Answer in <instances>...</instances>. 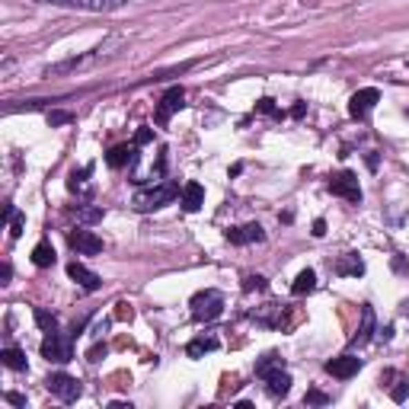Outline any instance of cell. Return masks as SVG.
Returning a JSON list of instances; mask_svg holds the SVG:
<instances>
[{
	"label": "cell",
	"instance_id": "19",
	"mask_svg": "<svg viewBox=\"0 0 409 409\" xmlns=\"http://www.w3.org/2000/svg\"><path fill=\"white\" fill-rule=\"evenodd\" d=\"M93 173V166H83V170H74L68 179V189L77 192V195H90V186H87V176Z\"/></svg>",
	"mask_w": 409,
	"mask_h": 409
},
{
	"label": "cell",
	"instance_id": "21",
	"mask_svg": "<svg viewBox=\"0 0 409 409\" xmlns=\"http://www.w3.org/2000/svg\"><path fill=\"white\" fill-rule=\"evenodd\" d=\"M0 361H3L10 371H26V355H23L19 348H13V346H7L3 352H0Z\"/></svg>",
	"mask_w": 409,
	"mask_h": 409
},
{
	"label": "cell",
	"instance_id": "6",
	"mask_svg": "<svg viewBox=\"0 0 409 409\" xmlns=\"http://www.w3.org/2000/svg\"><path fill=\"white\" fill-rule=\"evenodd\" d=\"M330 192L332 195H339V199L352 201V205H358L361 201V186H358V176L348 173V170H342V173H336L330 179Z\"/></svg>",
	"mask_w": 409,
	"mask_h": 409
},
{
	"label": "cell",
	"instance_id": "39",
	"mask_svg": "<svg viewBox=\"0 0 409 409\" xmlns=\"http://www.w3.org/2000/svg\"><path fill=\"white\" fill-rule=\"evenodd\" d=\"M403 314H406V317H409V301H406V304H403Z\"/></svg>",
	"mask_w": 409,
	"mask_h": 409
},
{
	"label": "cell",
	"instance_id": "31",
	"mask_svg": "<svg viewBox=\"0 0 409 409\" xmlns=\"http://www.w3.org/2000/svg\"><path fill=\"white\" fill-rule=\"evenodd\" d=\"M256 109H259V112H266V115H275V119H281V112L275 109V106H272V99H259V106H256Z\"/></svg>",
	"mask_w": 409,
	"mask_h": 409
},
{
	"label": "cell",
	"instance_id": "5",
	"mask_svg": "<svg viewBox=\"0 0 409 409\" xmlns=\"http://www.w3.org/2000/svg\"><path fill=\"white\" fill-rule=\"evenodd\" d=\"M35 3H52V7H68V10H90V13H112V10L125 7V0H35Z\"/></svg>",
	"mask_w": 409,
	"mask_h": 409
},
{
	"label": "cell",
	"instance_id": "1",
	"mask_svg": "<svg viewBox=\"0 0 409 409\" xmlns=\"http://www.w3.org/2000/svg\"><path fill=\"white\" fill-rule=\"evenodd\" d=\"M179 186L173 183V179H166V183L160 186H150V189H141L134 199H131V205H134V211H141V215H148V211H157L163 208V205H170V201L179 195Z\"/></svg>",
	"mask_w": 409,
	"mask_h": 409
},
{
	"label": "cell",
	"instance_id": "4",
	"mask_svg": "<svg viewBox=\"0 0 409 409\" xmlns=\"http://www.w3.org/2000/svg\"><path fill=\"white\" fill-rule=\"evenodd\" d=\"M45 387L58 397L61 403H74L83 393V387H80V381L77 377H70V375H64V371H58V375H48V381H45Z\"/></svg>",
	"mask_w": 409,
	"mask_h": 409
},
{
	"label": "cell",
	"instance_id": "28",
	"mask_svg": "<svg viewBox=\"0 0 409 409\" xmlns=\"http://www.w3.org/2000/svg\"><path fill=\"white\" fill-rule=\"evenodd\" d=\"M74 122V112H48V125H70Z\"/></svg>",
	"mask_w": 409,
	"mask_h": 409
},
{
	"label": "cell",
	"instance_id": "25",
	"mask_svg": "<svg viewBox=\"0 0 409 409\" xmlns=\"http://www.w3.org/2000/svg\"><path fill=\"white\" fill-rule=\"evenodd\" d=\"M406 397H409V381L397 377V387H390V400H393V403H403Z\"/></svg>",
	"mask_w": 409,
	"mask_h": 409
},
{
	"label": "cell",
	"instance_id": "17",
	"mask_svg": "<svg viewBox=\"0 0 409 409\" xmlns=\"http://www.w3.org/2000/svg\"><path fill=\"white\" fill-rule=\"evenodd\" d=\"M215 348H218V339H215V336H199V339H192L189 346H186V355L201 358L205 352H215Z\"/></svg>",
	"mask_w": 409,
	"mask_h": 409
},
{
	"label": "cell",
	"instance_id": "2",
	"mask_svg": "<svg viewBox=\"0 0 409 409\" xmlns=\"http://www.w3.org/2000/svg\"><path fill=\"white\" fill-rule=\"evenodd\" d=\"M189 307H192V320L195 323H211V320H218L221 310H224V295L208 288V291H199V295L192 297Z\"/></svg>",
	"mask_w": 409,
	"mask_h": 409
},
{
	"label": "cell",
	"instance_id": "38",
	"mask_svg": "<svg viewBox=\"0 0 409 409\" xmlns=\"http://www.w3.org/2000/svg\"><path fill=\"white\" fill-rule=\"evenodd\" d=\"M10 275H13V269H10V262L3 266V285H10Z\"/></svg>",
	"mask_w": 409,
	"mask_h": 409
},
{
	"label": "cell",
	"instance_id": "15",
	"mask_svg": "<svg viewBox=\"0 0 409 409\" xmlns=\"http://www.w3.org/2000/svg\"><path fill=\"white\" fill-rule=\"evenodd\" d=\"M134 160H138V148H134V144H119V148H112L109 154H106V163L112 166V170L131 166Z\"/></svg>",
	"mask_w": 409,
	"mask_h": 409
},
{
	"label": "cell",
	"instance_id": "12",
	"mask_svg": "<svg viewBox=\"0 0 409 409\" xmlns=\"http://www.w3.org/2000/svg\"><path fill=\"white\" fill-rule=\"evenodd\" d=\"M259 377L266 381V387H269L272 397H285V393L291 390V375L285 371V365L269 368V371H266V375H259Z\"/></svg>",
	"mask_w": 409,
	"mask_h": 409
},
{
	"label": "cell",
	"instance_id": "8",
	"mask_svg": "<svg viewBox=\"0 0 409 409\" xmlns=\"http://www.w3.org/2000/svg\"><path fill=\"white\" fill-rule=\"evenodd\" d=\"M68 243H70V250H77L80 256H96V252H103V240L93 234V230H70L68 234Z\"/></svg>",
	"mask_w": 409,
	"mask_h": 409
},
{
	"label": "cell",
	"instance_id": "30",
	"mask_svg": "<svg viewBox=\"0 0 409 409\" xmlns=\"http://www.w3.org/2000/svg\"><path fill=\"white\" fill-rule=\"evenodd\" d=\"M10 237H13V240H17V237H23V218H19L17 211L10 215Z\"/></svg>",
	"mask_w": 409,
	"mask_h": 409
},
{
	"label": "cell",
	"instance_id": "9",
	"mask_svg": "<svg viewBox=\"0 0 409 409\" xmlns=\"http://www.w3.org/2000/svg\"><path fill=\"white\" fill-rule=\"evenodd\" d=\"M377 99H381V93H377L375 87L358 90V93L348 99V115H352V119H368V112L377 106Z\"/></svg>",
	"mask_w": 409,
	"mask_h": 409
},
{
	"label": "cell",
	"instance_id": "32",
	"mask_svg": "<svg viewBox=\"0 0 409 409\" xmlns=\"http://www.w3.org/2000/svg\"><path fill=\"white\" fill-rule=\"evenodd\" d=\"M150 138H154V131H150V128H138V134H134V148H141V144H148Z\"/></svg>",
	"mask_w": 409,
	"mask_h": 409
},
{
	"label": "cell",
	"instance_id": "7",
	"mask_svg": "<svg viewBox=\"0 0 409 409\" xmlns=\"http://www.w3.org/2000/svg\"><path fill=\"white\" fill-rule=\"evenodd\" d=\"M183 106H186V90H183V87H170V90H166L163 99L157 103V115H154L160 128H163V125H170L173 112H179Z\"/></svg>",
	"mask_w": 409,
	"mask_h": 409
},
{
	"label": "cell",
	"instance_id": "24",
	"mask_svg": "<svg viewBox=\"0 0 409 409\" xmlns=\"http://www.w3.org/2000/svg\"><path fill=\"white\" fill-rule=\"evenodd\" d=\"M35 323H39V330L48 336V332H58V317L48 314L45 307H35Z\"/></svg>",
	"mask_w": 409,
	"mask_h": 409
},
{
	"label": "cell",
	"instance_id": "33",
	"mask_svg": "<svg viewBox=\"0 0 409 409\" xmlns=\"http://www.w3.org/2000/svg\"><path fill=\"white\" fill-rule=\"evenodd\" d=\"M3 400H7V403H13V406H26V397H23V393H7Z\"/></svg>",
	"mask_w": 409,
	"mask_h": 409
},
{
	"label": "cell",
	"instance_id": "13",
	"mask_svg": "<svg viewBox=\"0 0 409 409\" xmlns=\"http://www.w3.org/2000/svg\"><path fill=\"white\" fill-rule=\"evenodd\" d=\"M68 275L77 281L83 291H99V288H103V279H99L96 272H90L87 266H80V262H70V266H68Z\"/></svg>",
	"mask_w": 409,
	"mask_h": 409
},
{
	"label": "cell",
	"instance_id": "34",
	"mask_svg": "<svg viewBox=\"0 0 409 409\" xmlns=\"http://www.w3.org/2000/svg\"><path fill=\"white\" fill-rule=\"evenodd\" d=\"M106 355V346H93V348H90V361H99V358H103Z\"/></svg>",
	"mask_w": 409,
	"mask_h": 409
},
{
	"label": "cell",
	"instance_id": "20",
	"mask_svg": "<svg viewBox=\"0 0 409 409\" xmlns=\"http://www.w3.org/2000/svg\"><path fill=\"white\" fill-rule=\"evenodd\" d=\"M70 218H77L80 224H96V221H103V208H96V205H77V208H70Z\"/></svg>",
	"mask_w": 409,
	"mask_h": 409
},
{
	"label": "cell",
	"instance_id": "22",
	"mask_svg": "<svg viewBox=\"0 0 409 409\" xmlns=\"http://www.w3.org/2000/svg\"><path fill=\"white\" fill-rule=\"evenodd\" d=\"M336 272H339V275H361V272H365V262L358 259L355 252H348V256H342V259L336 262Z\"/></svg>",
	"mask_w": 409,
	"mask_h": 409
},
{
	"label": "cell",
	"instance_id": "23",
	"mask_svg": "<svg viewBox=\"0 0 409 409\" xmlns=\"http://www.w3.org/2000/svg\"><path fill=\"white\" fill-rule=\"evenodd\" d=\"M314 288H317V275H314V272H310V269H304V272H301V275H297V279H295V285H291V291H295V295L301 297V295H310Z\"/></svg>",
	"mask_w": 409,
	"mask_h": 409
},
{
	"label": "cell",
	"instance_id": "3",
	"mask_svg": "<svg viewBox=\"0 0 409 409\" xmlns=\"http://www.w3.org/2000/svg\"><path fill=\"white\" fill-rule=\"evenodd\" d=\"M70 339H74V332H48L42 342V358H48L54 365H68L70 358H74Z\"/></svg>",
	"mask_w": 409,
	"mask_h": 409
},
{
	"label": "cell",
	"instance_id": "26",
	"mask_svg": "<svg viewBox=\"0 0 409 409\" xmlns=\"http://www.w3.org/2000/svg\"><path fill=\"white\" fill-rule=\"evenodd\" d=\"M266 288H269V281L262 275H246L243 279V291H266Z\"/></svg>",
	"mask_w": 409,
	"mask_h": 409
},
{
	"label": "cell",
	"instance_id": "14",
	"mask_svg": "<svg viewBox=\"0 0 409 409\" xmlns=\"http://www.w3.org/2000/svg\"><path fill=\"white\" fill-rule=\"evenodd\" d=\"M375 310H371V307H361V326H358V332L355 336H352V342H348V346L352 348H361L365 346V342H371V336H375Z\"/></svg>",
	"mask_w": 409,
	"mask_h": 409
},
{
	"label": "cell",
	"instance_id": "27",
	"mask_svg": "<svg viewBox=\"0 0 409 409\" xmlns=\"http://www.w3.org/2000/svg\"><path fill=\"white\" fill-rule=\"evenodd\" d=\"M131 317H134V307L128 304V301H119L115 304V320H122V323H128Z\"/></svg>",
	"mask_w": 409,
	"mask_h": 409
},
{
	"label": "cell",
	"instance_id": "10",
	"mask_svg": "<svg viewBox=\"0 0 409 409\" xmlns=\"http://www.w3.org/2000/svg\"><path fill=\"white\" fill-rule=\"evenodd\" d=\"M326 371H330L332 377H339V381H348V377H355L358 371H361V358L339 355V358H332V361H326Z\"/></svg>",
	"mask_w": 409,
	"mask_h": 409
},
{
	"label": "cell",
	"instance_id": "16",
	"mask_svg": "<svg viewBox=\"0 0 409 409\" xmlns=\"http://www.w3.org/2000/svg\"><path fill=\"white\" fill-rule=\"evenodd\" d=\"M179 195H183V208L189 211V215H195V211L205 205V189H201V183H186Z\"/></svg>",
	"mask_w": 409,
	"mask_h": 409
},
{
	"label": "cell",
	"instance_id": "37",
	"mask_svg": "<svg viewBox=\"0 0 409 409\" xmlns=\"http://www.w3.org/2000/svg\"><path fill=\"white\" fill-rule=\"evenodd\" d=\"M390 336H393V326H383V330H381V339L387 342V339H390Z\"/></svg>",
	"mask_w": 409,
	"mask_h": 409
},
{
	"label": "cell",
	"instance_id": "18",
	"mask_svg": "<svg viewBox=\"0 0 409 409\" xmlns=\"http://www.w3.org/2000/svg\"><path fill=\"white\" fill-rule=\"evenodd\" d=\"M54 259H58V256H54V246L48 243V240H42V243L32 250V262L39 266V269H48V266H54Z\"/></svg>",
	"mask_w": 409,
	"mask_h": 409
},
{
	"label": "cell",
	"instance_id": "11",
	"mask_svg": "<svg viewBox=\"0 0 409 409\" xmlns=\"http://www.w3.org/2000/svg\"><path fill=\"white\" fill-rule=\"evenodd\" d=\"M227 240L234 246H246V243H262L266 240V230L259 224H243V227H230L227 230Z\"/></svg>",
	"mask_w": 409,
	"mask_h": 409
},
{
	"label": "cell",
	"instance_id": "36",
	"mask_svg": "<svg viewBox=\"0 0 409 409\" xmlns=\"http://www.w3.org/2000/svg\"><path fill=\"white\" fill-rule=\"evenodd\" d=\"M291 115H295V119H301V115H304V103H297L295 109H291Z\"/></svg>",
	"mask_w": 409,
	"mask_h": 409
},
{
	"label": "cell",
	"instance_id": "35",
	"mask_svg": "<svg viewBox=\"0 0 409 409\" xmlns=\"http://www.w3.org/2000/svg\"><path fill=\"white\" fill-rule=\"evenodd\" d=\"M326 234V221H314V237H323Z\"/></svg>",
	"mask_w": 409,
	"mask_h": 409
},
{
	"label": "cell",
	"instance_id": "29",
	"mask_svg": "<svg viewBox=\"0 0 409 409\" xmlns=\"http://www.w3.org/2000/svg\"><path fill=\"white\" fill-rule=\"evenodd\" d=\"M304 403H310V406H323V403H330V397H326V393H320V390H307Z\"/></svg>",
	"mask_w": 409,
	"mask_h": 409
}]
</instances>
